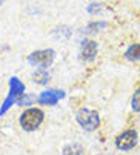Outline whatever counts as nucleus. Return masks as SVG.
Segmentation results:
<instances>
[{
  "label": "nucleus",
  "mask_w": 140,
  "mask_h": 155,
  "mask_svg": "<svg viewBox=\"0 0 140 155\" xmlns=\"http://www.w3.org/2000/svg\"><path fill=\"white\" fill-rule=\"evenodd\" d=\"M125 57L131 61H135V60H140V43H134L131 45L126 52H125Z\"/></svg>",
  "instance_id": "obj_10"
},
{
  "label": "nucleus",
  "mask_w": 140,
  "mask_h": 155,
  "mask_svg": "<svg viewBox=\"0 0 140 155\" xmlns=\"http://www.w3.org/2000/svg\"><path fill=\"white\" fill-rule=\"evenodd\" d=\"M23 95H25V84H23L17 77H11L9 78V92H8L2 107H0V115H5L6 110L12 104L19 103L23 98Z\"/></svg>",
  "instance_id": "obj_1"
},
{
  "label": "nucleus",
  "mask_w": 140,
  "mask_h": 155,
  "mask_svg": "<svg viewBox=\"0 0 140 155\" xmlns=\"http://www.w3.org/2000/svg\"><path fill=\"white\" fill-rule=\"evenodd\" d=\"M97 49H99V46L94 40H83L82 46H80V58L83 61H91L96 57Z\"/></svg>",
  "instance_id": "obj_7"
},
{
  "label": "nucleus",
  "mask_w": 140,
  "mask_h": 155,
  "mask_svg": "<svg viewBox=\"0 0 140 155\" xmlns=\"http://www.w3.org/2000/svg\"><path fill=\"white\" fill-rule=\"evenodd\" d=\"M106 26V23H105V21H99V23H97V21H92V23H89L88 26H86V32L88 34H96V32H99L102 28H105Z\"/></svg>",
  "instance_id": "obj_11"
},
{
  "label": "nucleus",
  "mask_w": 140,
  "mask_h": 155,
  "mask_svg": "<svg viewBox=\"0 0 140 155\" xmlns=\"http://www.w3.org/2000/svg\"><path fill=\"white\" fill-rule=\"evenodd\" d=\"M76 121L80 124L82 129L86 132H92L100 126V115L97 110L89 109V107H82L76 114Z\"/></svg>",
  "instance_id": "obj_3"
},
{
  "label": "nucleus",
  "mask_w": 140,
  "mask_h": 155,
  "mask_svg": "<svg viewBox=\"0 0 140 155\" xmlns=\"http://www.w3.org/2000/svg\"><path fill=\"white\" fill-rule=\"evenodd\" d=\"M32 80L37 84H48V81L51 80V75H50L48 69L40 68V69H36V72L32 74Z\"/></svg>",
  "instance_id": "obj_8"
},
{
  "label": "nucleus",
  "mask_w": 140,
  "mask_h": 155,
  "mask_svg": "<svg viewBox=\"0 0 140 155\" xmlns=\"http://www.w3.org/2000/svg\"><path fill=\"white\" fill-rule=\"evenodd\" d=\"M100 9V3H91L89 6H88V12L89 14H94V12H97Z\"/></svg>",
  "instance_id": "obj_13"
},
{
  "label": "nucleus",
  "mask_w": 140,
  "mask_h": 155,
  "mask_svg": "<svg viewBox=\"0 0 140 155\" xmlns=\"http://www.w3.org/2000/svg\"><path fill=\"white\" fill-rule=\"evenodd\" d=\"M54 60H56V52L51 48L39 49V51H34V52H31L28 55L29 64L37 66V68H45V69H48L50 66L54 63Z\"/></svg>",
  "instance_id": "obj_4"
},
{
  "label": "nucleus",
  "mask_w": 140,
  "mask_h": 155,
  "mask_svg": "<svg viewBox=\"0 0 140 155\" xmlns=\"http://www.w3.org/2000/svg\"><path fill=\"white\" fill-rule=\"evenodd\" d=\"M45 120V112L39 107H29L26 110H23V114L20 115V126L23 130L32 132L40 127V124Z\"/></svg>",
  "instance_id": "obj_2"
},
{
  "label": "nucleus",
  "mask_w": 140,
  "mask_h": 155,
  "mask_svg": "<svg viewBox=\"0 0 140 155\" xmlns=\"http://www.w3.org/2000/svg\"><path fill=\"white\" fill-rule=\"evenodd\" d=\"M137 141H138L137 130L128 129V130L122 132L120 135H117V138H115V147L119 150H131L132 147L137 146Z\"/></svg>",
  "instance_id": "obj_5"
},
{
  "label": "nucleus",
  "mask_w": 140,
  "mask_h": 155,
  "mask_svg": "<svg viewBox=\"0 0 140 155\" xmlns=\"http://www.w3.org/2000/svg\"><path fill=\"white\" fill-rule=\"evenodd\" d=\"M131 107L134 112H140V87L134 92L132 95V100H131Z\"/></svg>",
  "instance_id": "obj_12"
},
{
  "label": "nucleus",
  "mask_w": 140,
  "mask_h": 155,
  "mask_svg": "<svg viewBox=\"0 0 140 155\" xmlns=\"http://www.w3.org/2000/svg\"><path fill=\"white\" fill-rule=\"evenodd\" d=\"M62 98H65V92H63V91L48 89V91L40 92L37 101H39V104H43V106H56Z\"/></svg>",
  "instance_id": "obj_6"
},
{
  "label": "nucleus",
  "mask_w": 140,
  "mask_h": 155,
  "mask_svg": "<svg viewBox=\"0 0 140 155\" xmlns=\"http://www.w3.org/2000/svg\"><path fill=\"white\" fill-rule=\"evenodd\" d=\"M83 152H85L83 146L80 143L74 141V143H69V144H66L63 147L62 155H83Z\"/></svg>",
  "instance_id": "obj_9"
}]
</instances>
